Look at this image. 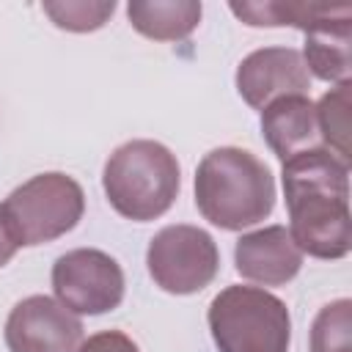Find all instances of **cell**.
Returning <instances> with one entry per match:
<instances>
[{
    "label": "cell",
    "instance_id": "1",
    "mask_svg": "<svg viewBox=\"0 0 352 352\" xmlns=\"http://www.w3.org/2000/svg\"><path fill=\"white\" fill-rule=\"evenodd\" d=\"M280 179L289 206V234L300 253L344 258L352 248L349 165L319 146L289 157Z\"/></svg>",
    "mask_w": 352,
    "mask_h": 352
},
{
    "label": "cell",
    "instance_id": "2",
    "mask_svg": "<svg viewBox=\"0 0 352 352\" xmlns=\"http://www.w3.org/2000/svg\"><path fill=\"white\" fill-rule=\"evenodd\" d=\"M195 206L212 226L242 231L272 214L275 179L270 168L245 148H212L195 168Z\"/></svg>",
    "mask_w": 352,
    "mask_h": 352
},
{
    "label": "cell",
    "instance_id": "3",
    "mask_svg": "<svg viewBox=\"0 0 352 352\" xmlns=\"http://www.w3.org/2000/svg\"><path fill=\"white\" fill-rule=\"evenodd\" d=\"M102 187L121 217L135 223L157 220L179 195V160L157 140H126L107 157Z\"/></svg>",
    "mask_w": 352,
    "mask_h": 352
},
{
    "label": "cell",
    "instance_id": "4",
    "mask_svg": "<svg viewBox=\"0 0 352 352\" xmlns=\"http://www.w3.org/2000/svg\"><path fill=\"white\" fill-rule=\"evenodd\" d=\"M220 352H289L292 316L280 297L258 286H226L206 311Z\"/></svg>",
    "mask_w": 352,
    "mask_h": 352
},
{
    "label": "cell",
    "instance_id": "5",
    "mask_svg": "<svg viewBox=\"0 0 352 352\" xmlns=\"http://www.w3.org/2000/svg\"><path fill=\"white\" fill-rule=\"evenodd\" d=\"M85 212V192L82 187L60 173H38L22 182L8 198L0 204L3 223L16 242V248H33L52 242L69 234Z\"/></svg>",
    "mask_w": 352,
    "mask_h": 352
},
{
    "label": "cell",
    "instance_id": "6",
    "mask_svg": "<svg viewBox=\"0 0 352 352\" xmlns=\"http://www.w3.org/2000/svg\"><path fill=\"white\" fill-rule=\"evenodd\" d=\"M148 275L168 294H195L220 272V250L214 239L187 223L157 231L146 250Z\"/></svg>",
    "mask_w": 352,
    "mask_h": 352
},
{
    "label": "cell",
    "instance_id": "7",
    "mask_svg": "<svg viewBox=\"0 0 352 352\" xmlns=\"http://www.w3.org/2000/svg\"><path fill=\"white\" fill-rule=\"evenodd\" d=\"M52 292L72 314L99 316L121 305L124 270L104 250L77 248L52 264Z\"/></svg>",
    "mask_w": 352,
    "mask_h": 352
},
{
    "label": "cell",
    "instance_id": "8",
    "mask_svg": "<svg viewBox=\"0 0 352 352\" xmlns=\"http://www.w3.org/2000/svg\"><path fill=\"white\" fill-rule=\"evenodd\" d=\"M6 344L11 352H77L82 322L47 294L19 300L6 319Z\"/></svg>",
    "mask_w": 352,
    "mask_h": 352
},
{
    "label": "cell",
    "instance_id": "9",
    "mask_svg": "<svg viewBox=\"0 0 352 352\" xmlns=\"http://www.w3.org/2000/svg\"><path fill=\"white\" fill-rule=\"evenodd\" d=\"M308 88L311 74L294 47H261L236 66V91L253 110H264L280 96H305Z\"/></svg>",
    "mask_w": 352,
    "mask_h": 352
},
{
    "label": "cell",
    "instance_id": "10",
    "mask_svg": "<svg viewBox=\"0 0 352 352\" xmlns=\"http://www.w3.org/2000/svg\"><path fill=\"white\" fill-rule=\"evenodd\" d=\"M236 272L261 286H286L302 267V253L286 226H264L242 234L234 248Z\"/></svg>",
    "mask_w": 352,
    "mask_h": 352
},
{
    "label": "cell",
    "instance_id": "11",
    "mask_svg": "<svg viewBox=\"0 0 352 352\" xmlns=\"http://www.w3.org/2000/svg\"><path fill=\"white\" fill-rule=\"evenodd\" d=\"M261 135L280 162L300 151L319 148L322 138L316 126V104L302 94L270 102L261 110Z\"/></svg>",
    "mask_w": 352,
    "mask_h": 352
},
{
    "label": "cell",
    "instance_id": "12",
    "mask_svg": "<svg viewBox=\"0 0 352 352\" xmlns=\"http://www.w3.org/2000/svg\"><path fill=\"white\" fill-rule=\"evenodd\" d=\"M305 33L302 60L308 74L324 82H349L352 72V8L344 6L338 14H330L314 22Z\"/></svg>",
    "mask_w": 352,
    "mask_h": 352
},
{
    "label": "cell",
    "instance_id": "13",
    "mask_svg": "<svg viewBox=\"0 0 352 352\" xmlns=\"http://www.w3.org/2000/svg\"><path fill=\"white\" fill-rule=\"evenodd\" d=\"M198 0H132L126 16L132 28L154 41H182L201 22Z\"/></svg>",
    "mask_w": 352,
    "mask_h": 352
},
{
    "label": "cell",
    "instance_id": "14",
    "mask_svg": "<svg viewBox=\"0 0 352 352\" xmlns=\"http://www.w3.org/2000/svg\"><path fill=\"white\" fill-rule=\"evenodd\" d=\"M346 3H316V0H264V3H231L228 8L253 28H300L308 30L314 22L338 14Z\"/></svg>",
    "mask_w": 352,
    "mask_h": 352
},
{
    "label": "cell",
    "instance_id": "15",
    "mask_svg": "<svg viewBox=\"0 0 352 352\" xmlns=\"http://www.w3.org/2000/svg\"><path fill=\"white\" fill-rule=\"evenodd\" d=\"M316 126L322 146L349 165V82L330 88L316 104Z\"/></svg>",
    "mask_w": 352,
    "mask_h": 352
},
{
    "label": "cell",
    "instance_id": "16",
    "mask_svg": "<svg viewBox=\"0 0 352 352\" xmlns=\"http://www.w3.org/2000/svg\"><path fill=\"white\" fill-rule=\"evenodd\" d=\"M311 352H352V300L341 297L319 308L311 324Z\"/></svg>",
    "mask_w": 352,
    "mask_h": 352
},
{
    "label": "cell",
    "instance_id": "17",
    "mask_svg": "<svg viewBox=\"0 0 352 352\" xmlns=\"http://www.w3.org/2000/svg\"><path fill=\"white\" fill-rule=\"evenodd\" d=\"M41 8L58 28L72 33H91L113 16L116 0H44Z\"/></svg>",
    "mask_w": 352,
    "mask_h": 352
},
{
    "label": "cell",
    "instance_id": "18",
    "mask_svg": "<svg viewBox=\"0 0 352 352\" xmlns=\"http://www.w3.org/2000/svg\"><path fill=\"white\" fill-rule=\"evenodd\" d=\"M77 352H140V349H138V344L126 333H121V330H102V333L88 336L77 346Z\"/></svg>",
    "mask_w": 352,
    "mask_h": 352
},
{
    "label": "cell",
    "instance_id": "19",
    "mask_svg": "<svg viewBox=\"0 0 352 352\" xmlns=\"http://www.w3.org/2000/svg\"><path fill=\"white\" fill-rule=\"evenodd\" d=\"M14 253H16V242L11 239V234L3 223V214H0V267H6L14 258Z\"/></svg>",
    "mask_w": 352,
    "mask_h": 352
}]
</instances>
